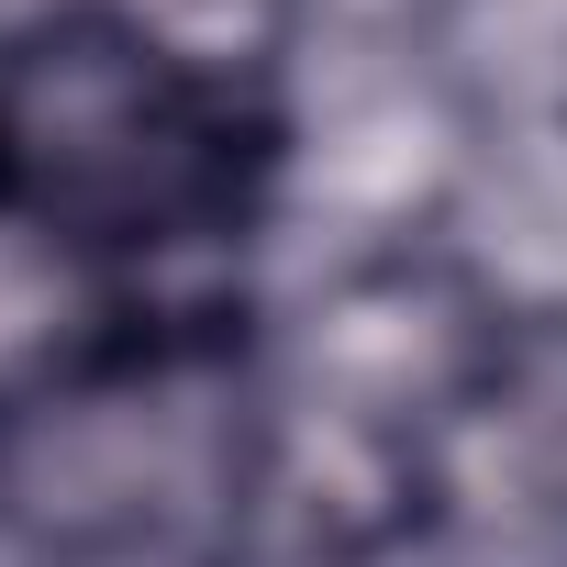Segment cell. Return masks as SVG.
I'll use <instances>...</instances> for the list:
<instances>
[{
    "mask_svg": "<svg viewBox=\"0 0 567 567\" xmlns=\"http://www.w3.org/2000/svg\"><path fill=\"white\" fill-rule=\"evenodd\" d=\"M0 212L134 301H256L290 223V90H245L112 0L0 34Z\"/></svg>",
    "mask_w": 567,
    "mask_h": 567,
    "instance_id": "obj_1",
    "label": "cell"
},
{
    "mask_svg": "<svg viewBox=\"0 0 567 567\" xmlns=\"http://www.w3.org/2000/svg\"><path fill=\"white\" fill-rule=\"evenodd\" d=\"M256 501V301H156L45 390L0 401V556L12 567H245Z\"/></svg>",
    "mask_w": 567,
    "mask_h": 567,
    "instance_id": "obj_2",
    "label": "cell"
},
{
    "mask_svg": "<svg viewBox=\"0 0 567 567\" xmlns=\"http://www.w3.org/2000/svg\"><path fill=\"white\" fill-rule=\"evenodd\" d=\"M445 523H512L567 545V290L512 301V334L445 445Z\"/></svg>",
    "mask_w": 567,
    "mask_h": 567,
    "instance_id": "obj_3",
    "label": "cell"
},
{
    "mask_svg": "<svg viewBox=\"0 0 567 567\" xmlns=\"http://www.w3.org/2000/svg\"><path fill=\"white\" fill-rule=\"evenodd\" d=\"M401 34L467 145L567 156V0H401Z\"/></svg>",
    "mask_w": 567,
    "mask_h": 567,
    "instance_id": "obj_4",
    "label": "cell"
},
{
    "mask_svg": "<svg viewBox=\"0 0 567 567\" xmlns=\"http://www.w3.org/2000/svg\"><path fill=\"white\" fill-rule=\"evenodd\" d=\"M112 12L145 23L156 45H178V56L245 79V90H290L301 56H312L323 23H334V0H112Z\"/></svg>",
    "mask_w": 567,
    "mask_h": 567,
    "instance_id": "obj_5",
    "label": "cell"
},
{
    "mask_svg": "<svg viewBox=\"0 0 567 567\" xmlns=\"http://www.w3.org/2000/svg\"><path fill=\"white\" fill-rule=\"evenodd\" d=\"M0 567H12V556H0Z\"/></svg>",
    "mask_w": 567,
    "mask_h": 567,
    "instance_id": "obj_6",
    "label": "cell"
}]
</instances>
